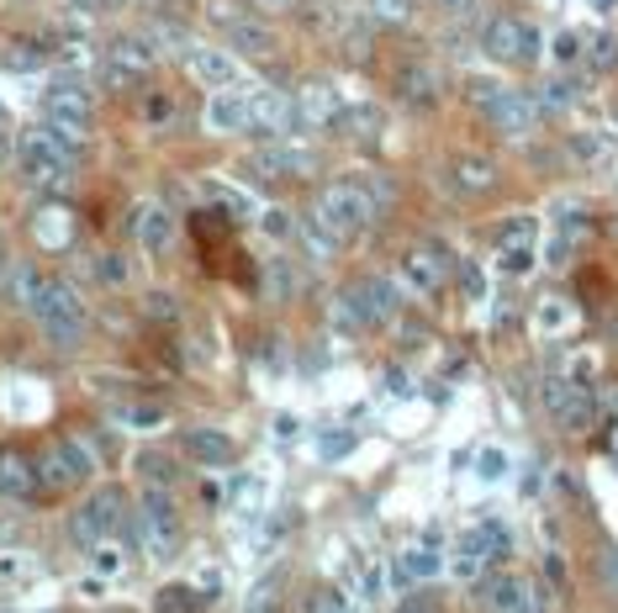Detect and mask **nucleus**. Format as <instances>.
Wrapping results in <instances>:
<instances>
[{
  "mask_svg": "<svg viewBox=\"0 0 618 613\" xmlns=\"http://www.w3.org/2000/svg\"><path fill=\"white\" fill-rule=\"evenodd\" d=\"M0 127H5V112H0Z\"/></svg>",
  "mask_w": 618,
  "mask_h": 613,
  "instance_id": "obj_58",
  "label": "nucleus"
},
{
  "mask_svg": "<svg viewBox=\"0 0 618 613\" xmlns=\"http://www.w3.org/2000/svg\"><path fill=\"white\" fill-rule=\"evenodd\" d=\"M206 127L211 132H248V90H217L206 101Z\"/></svg>",
  "mask_w": 618,
  "mask_h": 613,
  "instance_id": "obj_20",
  "label": "nucleus"
},
{
  "mask_svg": "<svg viewBox=\"0 0 618 613\" xmlns=\"http://www.w3.org/2000/svg\"><path fill=\"white\" fill-rule=\"evenodd\" d=\"M90 572L95 576H123L127 572L123 539H101V545H90Z\"/></svg>",
  "mask_w": 618,
  "mask_h": 613,
  "instance_id": "obj_31",
  "label": "nucleus"
},
{
  "mask_svg": "<svg viewBox=\"0 0 618 613\" xmlns=\"http://www.w3.org/2000/svg\"><path fill=\"white\" fill-rule=\"evenodd\" d=\"M296 233H301V244L312 248L318 259H333V254H338V244H344V239L333 233V228L323 222V217H318V212H307V217L296 222Z\"/></svg>",
  "mask_w": 618,
  "mask_h": 613,
  "instance_id": "obj_30",
  "label": "nucleus"
},
{
  "mask_svg": "<svg viewBox=\"0 0 618 613\" xmlns=\"http://www.w3.org/2000/svg\"><path fill=\"white\" fill-rule=\"evenodd\" d=\"M296 291V270H291L286 259H275L270 265V296H291Z\"/></svg>",
  "mask_w": 618,
  "mask_h": 613,
  "instance_id": "obj_46",
  "label": "nucleus"
},
{
  "mask_svg": "<svg viewBox=\"0 0 618 613\" xmlns=\"http://www.w3.org/2000/svg\"><path fill=\"white\" fill-rule=\"evenodd\" d=\"M38 487V460L16 445H0V497H33Z\"/></svg>",
  "mask_w": 618,
  "mask_h": 613,
  "instance_id": "obj_18",
  "label": "nucleus"
},
{
  "mask_svg": "<svg viewBox=\"0 0 618 613\" xmlns=\"http://www.w3.org/2000/svg\"><path fill=\"white\" fill-rule=\"evenodd\" d=\"M265 613H281V609H265Z\"/></svg>",
  "mask_w": 618,
  "mask_h": 613,
  "instance_id": "obj_59",
  "label": "nucleus"
},
{
  "mask_svg": "<svg viewBox=\"0 0 618 613\" xmlns=\"http://www.w3.org/2000/svg\"><path fill=\"white\" fill-rule=\"evenodd\" d=\"M248 127L286 132V127H296V101L281 90H248Z\"/></svg>",
  "mask_w": 618,
  "mask_h": 613,
  "instance_id": "obj_17",
  "label": "nucleus"
},
{
  "mask_svg": "<svg viewBox=\"0 0 618 613\" xmlns=\"http://www.w3.org/2000/svg\"><path fill=\"white\" fill-rule=\"evenodd\" d=\"M397 95H402L408 106H434V101H439V75H434L428 64H408V69L397 75Z\"/></svg>",
  "mask_w": 618,
  "mask_h": 613,
  "instance_id": "obj_25",
  "label": "nucleus"
},
{
  "mask_svg": "<svg viewBox=\"0 0 618 613\" xmlns=\"http://www.w3.org/2000/svg\"><path fill=\"white\" fill-rule=\"evenodd\" d=\"M333 132L338 138H355V143H371L375 132H381V112H375L371 101H344L338 117H333Z\"/></svg>",
  "mask_w": 618,
  "mask_h": 613,
  "instance_id": "obj_23",
  "label": "nucleus"
},
{
  "mask_svg": "<svg viewBox=\"0 0 618 613\" xmlns=\"http://www.w3.org/2000/svg\"><path fill=\"white\" fill-rule=\"evenodd\" d=\"M265 233L270 239H286V233H296V222H291L286 212H265Z\"/></svg>",
  "mask_w": 618,
  "mask_h": 613,
  "instance_id": "obj_54",
  "label": "nucleus"
},
{
  "mask_svg": "<svg viewBox=\"0 0 618 613\" xmlns=\"http://www.w3.org/2000/svg\"><path fill=\"white\" fill-rule=\"evenodd\" d=\"M296 429H301L296 418H275V434H281V439H296Z\"/></svg>",
  "mask_w": 618,
  "mask_h": 613,
  "instance_id": "obj_55",
  "label": "nucleus"
},
{
  "mask_svg": "<svg viewBox=\"0 0 618 613\" xmlns=\"http://www.w3.org/2000/svg\"><path fill=\"white\" fill-rule=\"evenodd\" d=\"M566 375H571L577 386H592V375H597V360H592V355H577V360L566 366Z\"/></svg>",
  "mask_w": 618,
  "mask_h": 613,
  "instance_id": "obj_52",
  "label": "nucleus"
},
{
  "mask_svg": "<svg viewBox=\"0 0 618 613\" xmlns=\"http://www.w3.org/2000/svg\"><path fill=\"white\" fill-rule=\"evenodd\" d=\"M497 270L502 276H529L535 270V248H497Z\"/></svg>",
  "mask_w": 618,
  "mask_h": 613,
  "instance_id": "obj_42",
  "label": "nucleus"
},
{
  "mask_svg": "<svg viewBox=\"0 0 618 613\" xmlns=\"http://www.w3.org/2000/svg\"><path fill=\"white\" fill-rule=\"evenodd\" d=\"M0 613H5V609H0Z\"/></svg>",
  "mask_w": 618,
  "mask_h": 613,
  "instance_id": "obj_60",
  "label": "nucleus"
},
{
  "mask_svg": "<svg viewBox=\"0 0 618 613\" xmlns=\"http://www.w3.org/2000/svg\"><path fill=\"white\" fill-rule=\"evenodd\" d=\"M127 519V497L117 487H101L90 491L80 502V513H75V539H80L85 550L90 545H101V539H117V524Z\"/></svg>",
  "mask_w": 618,
  "mask_h": 613,
  "instance_id": "obj_10",
  "label": "nucleus"
},
{
  "mask_svg": "<svg viewBox=\"0 0 618 613\" xmlns=\"http://www.w3.org/2000/svg\"><path fill=\"white\" fill-rule=\"evenodd\" d=\"M349 450H355V434H344V429L323 434V460H338V455H349Z\"/></svg>",
  "mask_w": 618,
  "mask_h": 613,
  "instance_id": "obj_51",
  "label": "nucleus"
},
{
  "mask_svg": "<svg viewBox=\"0 0 618 613\" xmlns=\"http://www.w3.org/2000/svg\"><path fill=\"white\" fill-rule=\"evenodd\" d=\"M471 101L481 106V117L502 132V138H529L539 123V101L524 90H507L497 80H471Z\"/></svg>",
  "mask_w": 618,
  "mask_h": 613,
  "instance_id": "obj_2",
  "label": "nucleus"
},
{
  "mask_svg": "<svg viewBox=\"0 0 618 613\" xmlns=\"http://www.w3.org/2000/svg\"><path fill=\"white\" fill-rule=\"evenodd\" d=\"M450 186L460 196H487L497 186V164L487 154H460V159H450Z\"/></svg>",
  "mask_w": 618,
  "mask_h": 613,
  "instance_id": "obj_21",
  "label": "nucleus"
},
{
  "mask_svg": "<svg viewBox=\"0 0 618 613\" xmlns=\"http://www.w3.org/2000/svg\"><path fill=\"white\" fill-rule=\"evenodd\" d=\"M487 609L492 613H544L550 609V598L539 592L529 576H497V582H487Z\"/></svg>",
  "mask_w": 618,
  "mask_h": 613,
  "instance_id": "obj_15",
  "label": "nucleus"
},
{
  "mask_svg": "<svg viewBox=\"0 0 618 613\" xmlns=\"http://www.w3.org/2000/svg\"><path fill=\"white\" fill-rule=\"evenodd\" d=\"M80 138L75 127H59L42 117V127H27L22 138H16V169H22V180L27 186H48V191H59L64 180H69V164L80 159Z\"/></svg>",
  "mask_w": 618,
  "mask_h": 613,
  "instance_id": "obj_1",
  "label": "nucleus"
},
{
  "mask_svg": "<svg viewBox=\"0 0 618 613\" xmlns=\"http://www.w3.org/2000/svg\"><path fill=\"white\" fill-rule=\"evenodd\" d=\"M577 95H581L577 80H544L535 101H539V112H566V106H577Z\"/></svg>",
  "mask_w": 618,
  "mask_h": 613,
  "instance_id": "obj_34",
  "label": "nucleus"
},
{
  "mask_svg": "<svg viewBox=\"0 0 618 613\" xmlns=\"http://www.w3.org/2000/svg\"><path fill=\"white\" fill-rule=\"evenodd\" d=\"M95 281L117 291V286H127V281H132V265H127L117 248H106V254H95Z\"/></svg>",
  "mask_w": 618,
  "mask_h": 613,
  "instance_id": "obj_37",
  "label": "nucleus"
},
{
  "mask_svg": "<svg viewBox=\"0 0 618 613\" xmlns=\"http://www.w3.org/2000/svg\"><path fill=\"white\" fill-rule=\"evenodd\" d=\"M439 572H445V561H439L434 545H408V550L397 555V582H402V587H412V582H434Z\"/></svg>",
  "mask_w": 618,
  "mask_h": 613,
  "instance_id": "obj_24",
  "label": "nucleus"
},
{
  "mask_svg": "<svg viewBox=\"0 0 618 613\" xmlns=\"http://www.w3.org/2000/svg\"><path fill=\"white\" fill-rule=\"evenodd\" d=\"M138 534H143V550H149V561H169L175 555V545H180V508H175V497L159 487L143 491V502H138Z\"/></svg>",
  "mask_w": 618,
  "mask_h": 613,
  "instance_id": "obj_4",
  "label": "nucleus"
},
{
  "mask_svg": "<svg viewBox=\"0 0 618 613\" xmlns=\"http://www.w3.org/2000/svg\"><path fill=\"white\" fill-rule=\"evenodd\" d=\"M154 609L159 613H202L206 598H202V587H159Z\"/></svg>",
  "mask_w": 618,
  "mask_h": 613,
  "instance_id": "obj_32",
  "label": "nucleus"
},
{
  "mask_svg": "<svg viewBox=\"0 0 618 613\" xmlns=\"http://www.w3.org/2000/svg\"><path fill=\"white\" fill-rule=\"evenodd\" d=\"M248 169H259L265 180H307L318 169V154L301 143H265V149H254Z\"/></svg>",
  "mask_w": 618,
  "mask_h": 613,
  "instance_id": "obj_12",
  "label": "nucleus"
},
{
  "mask_svg": "<svg viewBox=\"0 0 618 613\" xmlns=\"http://www.w3.org/2000/svg\"><path fill=\"white\" fill-rule=\"evenodd\" d=\"M502 471H507V455H502V450H481V460H476V476H481V482H497Z\"/></svg>",
  "mask_w": 618,
  "mask_h": 613,
  "instance_id": "obj_48",
  "label": "nucleus"
},
{
  "mask_svg": "<svg viewBox=\"0 0 618 613\" xmlns=\"http://www.w3.org/2000/svg\"><path fill=\"white\" fill-rule=\"evenodd\" d=\"M592 5H597V11H614L618 0H592Z\"/></svg>",
  "mask_w": 618,
  "mask_h": 613,
  "instance_id": "obj_57",
  "label": "nucleus"
},
{
  "mask_svg": "<svg viewBox=\"0 0 618 613\" xmlns=\"http://www.w3.org/2000/svg\"><path fill=\"white\" fill-rule=\"evenodd\" d=\"M185 64H191V75H196L202 85H211V90L239 85V53H222V48H191Z\"/></svg>",
  "mask_w": 618,
  "mask_h": 613,
  "instance_id": "obj_19",
  "label": "nucleus"
},
{
  "mask_svg": "<svg viewBox=\"0 0 618 613\" xmlns=\"http://www.w3.org/2000/svg\"><path fill=\"white\" fill-rule=\"evenodd\" d=\"M481 48L497 64H535L539 59V27L524 22V16H492L487 33H481Z\"/></svg>",
  "mask_w": 618,
  "mask_h": 613,
  "instance_id": "obj_9",
  "label": "nucleus"
},
{
  "mask_svg": "<svg viewBox=\"0 0 618 613\" xmlns=\"http://www.w3.org/2000/svg\"><path fill=\"white\" fill-rule=\"evenodd\" d=\"M535 239H539L535 217H507L502 233H497V248H535Z\"/></svg>",
  "mask_w": 618,
  "mask_h": 613,
  "instance_id": "obj_35",
  "label": "nucleus"
},
{
  "mask_svg": "<svg viewBox=\"0 0 618 613\" xmlns=\"http://www.w3.org/2000/svg\"><path fill=\"white\" fill-rule=\"evenodd\" d=\"M581 59H587L592 69H614L618 64V38L614 33H592V38L581 42Z\"/></svg>",
  "mask_w": 618,
  "mask_h": 613,
  "instance_id": "obj_36",
  "label": "nucleus"
},
{
  "mask_svg": "<svg viewBox=\"0 0 618 613\" xmlns=\"http://www.w3.org/2000/svg\"><path fill=\"white\" fill-rule=\"evenodd\" d=\"M143 312H149L154 323H175V318H180V302H175L169 291H149V302H143Z\"/></svg>",
  "mask_w": 618,
  "mask_h": 613,
  "instance_id": "obj_43",
  "label": "nucleus"
},
{
  "mask_svg": "<svg viewBox=\"0 0 618 613\" xmlns=\"http://www.w3.org/2000/svg\"><path fill=\"white\" fill-rule=\"evenodd\" d=\"M80 16H112V11H123L127 0H69Z\"/></svg>",
  "mask_w": 618,
  "mask_h": 613,
  "instance_id": "obj_50",
  "label": "nucleus"
},
{
  "mask_svg": "<svg viewBox=\"0 0 618 613\" xmlns=\"http://www.w3.org/2000/svg\"><path fill=\"white\" fill-rule=\"evenodd\" d=\"M460 286H465L471 302H481V296H487V276H481L476 265H460Z\"/></svg>",
  "mask_w": 618,
  "mask_h": 613,
  "instance_id": "obj_49",
  "label": "nucleus"
},
{
  "mask_svg": "<svg viewBox=\"0 0 618 613\" xmlns=\"http://www.w3.org/2000/svg\"><path fill=\"white\" fill-rule=\"evenodd\" d=\"M42 117L59 127H75L85 132L90 117H95V95H90V85L80 75H53V80L42 85Z\"/></svg>",
  "mask_w": 618,
  "mask_h": 613,
  "instance_id": "obj_7",
  "label": "nucleus"
},
{
  "mask_svg": "<svg viewBox=\"0 0 618 613\" xmlns=\"http://www.w3.org/2000/svg\"><path fill=\"white\" fill-rule=\"evenodd\" d=\"M228 42H233V53H248V59H270L275 53V33L259 27V22H248V16L228 27Z\"/></svg>",
  "mask_w": 618,
  "mask_h": 613,
  "instance_id": "obj_27",
  "label": "nucleus"
},
{
  "mask_svg": "<svg viewBox=\"0 0 618 613\" xmlns=\"http://www.w3.org/2000/svg\"><path fill=\"white\" fill-rule=\"evenodd\" d=\"M535 328L544 339H555V333H571L577 328V307L566 302V296H544L535 307Z\"/></svg>",
  "mask_w": 618,
  "mask_h": 613,
  "instance_id": "obj_28",
  "label": "nucleus"
},
{
  "mask_svg": "<svg viewBox=\"0 0 618 613\" xmlns=\"http://www.w3.org/2000/svg\"><path fill=\"white\" fill-rule=\"evenodd\" d=\"M581 42L587 38H577V33H555V38H550V59H555V64H577Z\"/></svg>",
  "mask_w": 618,
  "mask_h": 613,
  "instance_id": "obj_44",
  "label": "nucleus"
},
{
  "mask_svg": "<svg viewBox=\"0 0 618 613\" xmlns=\"http://www.w3.org/2000/svg\"><path fill=\"white\" fill-rule=\"evenodd\" d=\"M338 90L333 85H307L301 95H296V127H333V117H338Z\"/></svg>",
  "mask_w": 618,
  "mask_h": 613,
  "instance_id": "obj_22",
  "label": "nucleus"
},
{
  "mask_svg": "<svg viewBox=\"0 0 618 613\" xmlns=\"http://www.w3.org/2000/svg\"><path fill=\"white\" fill-rule=\"evenodd\" d=\"M206 16H211L217 27H233V22H244L248 11L239 5V0H206Z\"/></svg>",
  "mask_w": 618,
  "mask_h": 613,
  "instance_id": "obj_45",
  "label": "nucleus"
},
{
  "mask_svg": "<svg viewBox=\"0 0 618 613\" xmlns=\"http://www.w3.org/2000/svg\"><path fill=\"white\" fill-rule=\"evenodd\" d=\"M539 403H544V412H550L566 434H587L592 418H597V397H592V386H577L571 375H544Z\"/></svg>",
  "mask_w": 618,
  "mask_h": 613,
  "instance_id": "obj_5",
  "label": "nucleus"
},
{
  "mask_svg": "<svg viewBox=\"0 0 618 613\" xmlns=\"http://www.w3.org/2000/svg\"><path fill=\"white\" fill-rule=\"evenodd\" d=\"M95 476V455L85 439H53L48 450L38 455V482L42 487H80Z\"/></svg>",
  "mask_w": 618,
  "mask_h": 613,
  "instance_id": "obj_8",
  "label": "nucleus"
},
{
  "mask_svg": "<svg viewBox=\"0 0 618 613\" xmlns=\"http://www.w3.org/2000/svg\"><path fill=\"white\" fill-rule=\"evenodd\" d=\"M185 455H191L196 465H228V460H233V439L217 434V429H191V434H185Z\"/></svg>",
  "mask_w": 618,
  "mask_h": 613,
  "instance_id": "obj_26",
  "label": "nucleus"
},
{
  "mask_svg": "<svg viewBox=\"0 0 618 613\" xmlns=\"http://www.w3.org/2000/svg\"><path fill=\"white\" fill-rule=\"evenodd\" d=\"M64 228H69V217H64L59 206H53V212H42V217H38V239H42L48 248H64V244H69V233H64Z\"/></svg>",
  "mask_w": 618,
  "mask_h": 613,
  "instance_id": "obj_39",
  "label": "nucleus"
},
{
  "mask_svg": "<svg viewBox=\"0 0 618 613\" xmlns=\"http://www.w3.org/2000/svg\"><path fill=\"white\" fill-rule=\"evenodd\" d=\"M265 5H270V11H291L296 0H265Z\"/></svg>",
  "mask_w": 618,
  "mask_h": 613,
  "instance_id": "obj_56",
  "label": "nucleus"
},
{
  "mask_svg": "<svg viewBox=\"0 0 618 613\" xmlns=\"http://www.w3.org/2000/svg\"><path fill=\"white\" fill-rule=\"evenodd\" d=\"M312 212L329 222L338 239H360V233L375 222V212H381V206L371 202V191H365L360 180H338V186H329V191L318 196Z\"/></svg>",
  "mask_w": 618,
  "mask_h": 613,
  "instance_id": "obj_3",
  "label": "nucleus"
},
{
  "mask_svg": "<svg viewBox=\"0 0 618 613\" xmlns=\"http://www.w3.org/2000/svg\"><path fill=\"white\" fill-rule=\"evenodd\" d=\"M571 154H577L581 164L608 159V138H603V132H577V138H571Z\"/></svg>",
  "mask_w": 618,
  "mask_h": 613,
  "instance_id": "obj_40",
  "label": "nucleus"
},
{
  "mask_svg": "<svg viewBox=\"0 0 618 613\" xmlns=\"http://www.w3.org/2000/svg\"><path fill=\"white\" fill-rule=\"evenodd\" d=\"M159 64V48L143 38V33H127V38L112 42V53H106V69H101V80L112 85V90H127V85H138L149 69Z\"/></svg>",
  "mask_w": 618,
  "mask_h": 613,
  "instance_id": "obj_11",
  "label": "nucleus"
},
{
  "mask_svg": "<svg viewBox=\"0 0 618 613\" xmlns=\"http://www.w3.org/2000/svg\"><path fill=\"white\" fill-rule=\"evenodd\" d=\"M175 117H180L175 95H165V90H149V95H143V123L149 127H169Z\"/></svg>",
  "mask_w": 618,
  "mask_h": 613,
  "instance_id": "obj_38",
  "label": "nucleus"
},
{
  "mask_svg": "<svg viewBox=\"0 0 618 613\" xmlns=\"http://www.w3.org/2000/svg\"><path fill=\"white\" fill-rule=\"evenodd\" d=\"M344 296L355 302V312L365 318V328L391 323L402 312V291H397V281H386V276H365V281H355Z\"/></svg>",
  "mask_w": 618,
  "mask_h": 613,
  "instance_id": "obj_13",
  "label": "nucleus"
},
{
  "mask_svg": "<svg viewBox=\"0 0 618 613\" xmlns=\"http://www.w3.org/2000/svg\"><path fill=\"white\" fill-rule=\"evenodd\" d=\"M33 318L42 323V333H48L53 344H75V339L85 333V302H80V291L69 286V281H53V276H48L42 302L33 307Z\"/></svg>",
  "mask_w": 618,
  "mask_h": 613,
  "instance_id": "obj_6",
  "label": "nucleus"
},
{
  "mask_svg": "<svg viewBox=\"0 0 618 613\" xmlns=\"http://www.w3.org/2000/svg\"><path fill=\"white\" fill-rule=\"evenodd\" d=\"M450 572L460 576V582H481V572H487V555H476V550H460V545H454Z\"/></svg>",
  "mask_w": 618,
  "mask_h": 613,
  "instance_id": "obj_41",
  "label": "nucleus"
},
{
  "mask_svg": "<svg viewBox=\"0 0 618 613\" xmlns=\"http://www.w3.org/2000/svg\"><path fill=\"white\" fill-rule=\"evenodd\" d=\"M312 613H360V609H355V598H344V592H318V598H312Z\"/></svg>",
  "mask_w": 618,
  "mask_h": 613,
  "instance_id": "obj_47",
  "label": "nucleus"
},
{
  "mask_svg": "<svg viewBox=\"0 0 618 613\" xmlns=\"http://www.w3.org/2000/svg\"><path fill=\"white\" fill-rule=\"evenodd\" d=\"M132 239L143 244V254H165L175 244V212L165 202H143L132 212Z\"/></svg>",
  "mask_w": 618,
  "mask_h": 613,
  "instance_id": "obj_16",
  "label": "nucleus"
},
{
  "mask_svg": "<svg viewBox=\"0 0 618 613\" xmlns=\"http://www.w3.org/2000/svg\"><path fill=\"white\" fill-rule=\"evenodd\" d=\"M450 270H454L450 254L439 244H417L408 259H402V281H408V291H417V296H434V291L450 281Z\"/></svg>",
  "mask_w": 618,
  "mask_h": 613,
  "instance_id": "obj_14",
  "label": "nucleus"
},
{
  "mask_svg": "<svg viewBox=\"0 0 618 613\" xmlns=\"http://www.w3.org/2000/svg\"><path fill=\"white\" fill-rule=\"evenodd\" d=\"M38 576V561L27 550H0V587H22Z\"/></svg>",
  "mask_w": 618,
  "mask_h": 613,
  "instance_id": "obj_33",
  "label": "nucleus"
},
{
  "mask_svg": "<svg viewBox=\"0 0 618 613\" xmlns=\"http://www.w3.org/2000/svg\"><path fill=\"white\" fill-rule=\"evenodd\" d=\"M202 196L217 212H228V217H254L259 206H254V196H244V191H233L228 180H202Z\"/></svg>",
  "mask_w": 618,
  "mask_h": 613,
  "instance_id": "obj_29",
  "label": "nucleus"
},
{
  "mask_svg": "<svg viewBox=\"0 0 618 613\" xmlns=\"http://www.w3.org/2000/svg\"><path fill=\"white\" fill-rule=\"evenodd\" d=\"M371 11L381 22H408V0H371Z\"/></svg>",
  "mask_w": 618,
  "mask_h": 613,
  "instance_id": "obj_53",
  "label": "nucleus"
}]
</instances>
